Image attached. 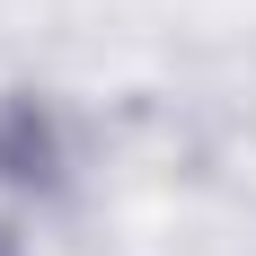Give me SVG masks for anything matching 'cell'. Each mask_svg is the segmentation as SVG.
Returning <instances> with one entry per match:
<instances>
[{
  "mask_svg": "<svg viewBox=\"0 0 256 256\" xmlns=\"http://www.w3.org/2000/svg\"><path fill=\"white\" fill-rule=\"evenodd\" d=\"M0 256H18V248H9V230H0Z\"/></svg>",
  "mask_w": 256,
  "mask_h": 256,
  "instance_id": "7a4b0ae2",
  "label": "cell"
},
{
  "mask_svg": "<svg viewBox=\"0 0 256 256\" xmlns=\"http://www.w3.org/2000/svg\"><path fill=\"white\" fill-rule=\"evenodd\" d=\"M0 177L9 186H53V124L26 98H0Z\"/></svg>",
  "mask_w": 256,
  "mask_h": 256,
  "instance_id": "6da1fadb",
  "label": "cell"
}]
</instances>
